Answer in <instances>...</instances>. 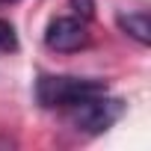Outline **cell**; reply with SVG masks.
<instances>
[{"instance_id": "1", "label": "cell", "mask_w": 151, "mask_h": 151, "mask_svg": "<svg viewBox=\"0 0 151 151\" xmlns=\"http://www.w3.org/2000/svg\"><path fill=\"white\" fill-rule=\"evenodd\" d=\"M107 92L104 80H92V77H68V74H42L36 83V98L42 107L47 110H65L71 104H77L83 98L101 95Z\"/></svg>"}, {"instance_id": "2", "label": "cell", "mask_w": 151, "mask_h": 151, "mask_svg": "<svg viewBox=\"0 0 151 151\" xmlns=\"http://www.w3.org/2000/svg\"><path fill=\"white\" fill-rule=\"evenodd\" d=\"M122 110H124L122 101L107 98V92H101V95H92V98H83L77 104L65 107V116L71 127H77L83 133H104L122 119Z\"/></svg>"}, {"instance_id": "3", "label": "cell", "mask_w": 151, "mask_h": 151, "mask_svg": "<svg viewBox=\"0 0 151 151\" xmlns=\"http://www.w3.org/2000/svg\"><path fill=\"white\" fill-rule=\"evenodd\" d=\"M45 45L56 53H74L89 45V27H86V21L74 18V15H59L47 24Z\"/></svg>"}, {"instance_id": "4", "label": "cell", "mask_w": 151, "mask_h": 151, "mask_svg": "<svg viewBox=\"0 0 151 151\" xmlns=\"http://www.w3.org/2000/svg\"><path fill=\"white\" fill-rule=\"evenodd\" d=\"M119 27H122V33L124 36H130L136 45H148L151 42V24H148V12H122L119 15Z\"/></svg>"}, {"instance_id": "5", "label": "cell", "mask_w": 151, "mask_h": 151, "mask_svg": "<svg viewBox=\"0 0 151 151\" xmlns=\"http://www.w3.org/2000/svg\"><path fill=\"white\" fill-rule=\"evenodd\" d=\"M18 50V36H15V27L9 21L0 18V53H12Z\"/></svg>"}, {"instance_id": "6", "label": "cell", "mask_w": 151, "mask_h": 151, "mask_svg": "<svg viewBox=\"0 0 151 151\" xmlns=\"http://www.w3.org/2000/svg\"><path fill=\"white\" fill-rule=\"evenodd\" d=\"M0 3H15V0H0Z\"/></svg>"}]
</instances>
